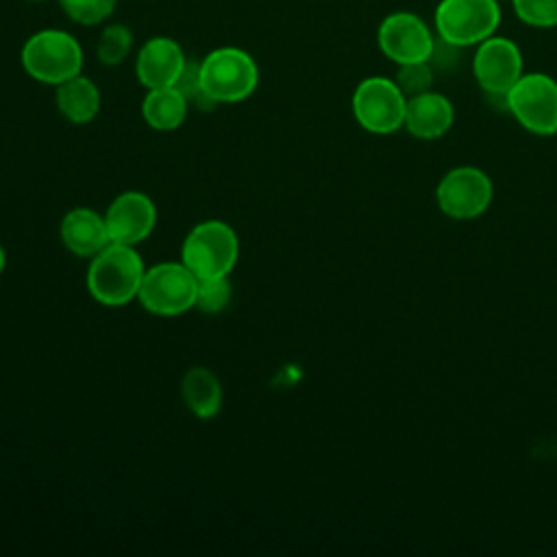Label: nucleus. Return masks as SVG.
<instances>
[{
	"instance_id": "f257e3e1",
	"label": "nucleus",
	"mask_w": 557,
	"mask_h": 557,
	"mask_svg": "<svg viewBox=\"0 0 557 557\" xmlns=\"http://www.w3.org/2000/svg\"><path fill=\"white\" fill-rule=\"evenodd\" d=\"M144 274L146 270L141 257L133 250V246L111 242L98 255H94L87 270V289L102 305H126L139 294Z\"/></svg>"
},
{
	"instance_id": "f03ea898",
	"label": "nucleus",
	"mask_w": 557,
	"mask_h": 557,
	"mask_svg": "<svg viewBox=\"0 0 557 557\" xmlns=\"http://www.w3.org/2000/svg\"><path fill=\"white\" fill-rule=\"evenodd\" d=\"M181 255L183 265L198 281L220 278L233 270L239 255V242L228 224L209 220L187 233Z\"/></svg>"
},
{
	"instance_id": "7ed1b4c3",
	"label": "nucleus",
	"mask_w": 557,
	"mask_h": 557,
	"mask_svg": "<svg viewBox=\"0 0 557 557\" xmlns=\"http://www.w3.org/2000/svg\"><path fill=\"white\" fill-rule=\"evenodd\" d=\"M22 67L39 83L61 85L81 74L83 50L65 30H39L22 48Z\"/></svg>"
},
{
	"instance_id": "20e7f679",
	"label": "nucleus",
	"mask_w": 557,
	"mask_h": 557,
	"mask_svg": "<svg viewBox=\"0 0 557 557\" xmlns=\"http://www.w3.org/2000/svg\"><path fill=\"white\" fill-rule=\"evenodd\" d=\"M500 24L498 0H440L435 30L446 46H479Z\"/></svg>"
},
{
	"instance_id": "39448f33",
	"label": "nucleus",
	"mask_w": 557,
	"mask_h": 557,
	"mask_svg": "<svg viewBox=\"0 0 557 557\" xmlns=\"http://www.w3.org/2000/svg\"><path fill=\"white\" fill-rule=\"evenodd\" d=\"M200 83L215 102H239L255 91L259 70L248 52L226 46L200 61Z\"/></svg>"
},
{
	"instance_id": "423d86ee",
	"label": "nucleus",
	"mask_w": 557,
	"mask_h": 557,
	"mask_svg": "<svg viewBox=\"0 0 557 557\" xmlns=\"http://www.w3.org/2000/svg\"><path fill=\"white\" fill-rule=\"evenodd\" d=\"M198 278L183 263H159L146 270L139 302L154 315H178L196 307Z\"/></svg>"
},
{
	"instance_id": "0eeeda50",
	"label": "nucleus",
	"mask_w": 557,
	"mask_h": 557,
	"mask_svg": "<svg viewBox=\"0 0 557 557\" xmlns=\"http://www.w3.org/2000/svg\"><path fill=\"white\" fill-rule=\"evenodd\" d=\"M513 117L535 135L557 133V81L546 74H522L505 96Z\"/></svg>"
},
{
	"instance_id": "6e6552de",
	"label": "nucleus",
	"mask_w": 557,
	"mask_h": 557,
	"mask_svg": "<svg viewBox=\"0 0 557 557\" xmlns=\"http://www.w3.org/2000/svg\"><path fill=\"white\" fill-rule=\"evenodd\" d=\"M407 98L396 81L370 76L361 81L352 94V113L357 122L376 135L394 133L405 124Z\"/></svg>"
},
{
	"instance_id": "1a4fd4ad",
	"label": "nucleus",
	"mask_w": 557,
	"mask_h": 557,
	"mask_svg": "<svg viewBox=\"0 0 557 557\" xmlns=\"http://www.w3.org/2000/svg\"><path fill=\"white\" fill-rule=\"evenodd\" d=\"M376 41L381 52L398 65L429 61L435 50L431 28L424 24L422 17L411 11L389 13L379 24Z\"/></svg>"
},
{
	"instance_id": "9d476101",
	"label": "nucleus",
	"mask_w": 557,
	"mask_h": 557,
	"mask_svg": "<svg viewBox=\"0 0 557 557\" xmlns=\"http://www.w3.org/2000/svg\"><path fill=\"white\" fill-rule=\"evenodd\" d=\"M472 70L483 91L505 98L522 76V52L511 39L492 35L476 46Z\"/></svg>"
},
{
	"instance_id": "9b49d317",
	"label": "nucleus",
	"mask_w": 557,
	"mask_h": 557,
	"mask_svg": "<svg viewBox=\"0 0 557 557\" xmlns=\"http://www.w3.org/2000/svg\"><path fill=\"white\" fill-rule=\"evenodd\" d=\"M440 209L457 220L481 215L492 200V181L476 168L450 170L437 185Z\"/></svg>"
},
{
	"instance_id": "f8f14e48",
	"label": "nucleus",
	"mask_w": 557,
	"mask_h": 557,
	"mask_svg": "<svg viewBox=\"0 0 557 557\" xmlns=\"http://www.w3.org/2000/svg\"><path fill=\"white\" fill-rule=\"evenodd\" d=\"M104 222L111 242L133 246L150 235L157 222V211L146 194L124 191L109 205Z\"/></svg>"
},
{
	"instance_id": "ddd939ff",
	"label": "nucleus",
	"mask_w": 557,
	"mask_h": 557,
	"mask_svg": "<svg viewBox=\"0 0 557 557\" xmlns=\"http://www.w3.org/2000/svg\"><path fill=\"white\" fill-rule=\"evenodd\" d=\"M185 63L187 59L174 39L152 37L137 54V78L148 89L174 87Z\"/></svg>"
},
{
	"instance_id": "4468645a",
	"label": "nucleus",
	"mask_w": 557,
	"mask_h": 557,
	"mask_svg": "<svg viewBox=\"0 0 557 557\" xmlns=\"http://www.w3.org/2000/svg\"><path fill=\"white\" fill-rule=\"evenodd\" d=\"M455 120L453 104L446 96L435 91H424L420 96L407 98L405 126L418 139L442 137Z\"/></svg>"
},
{
	"instance_id": "2eb2a0df",
	"label": "nucleus",
	"mask_w": 557,
	"mask_h": 557,
	"mask_svg": "<svg viewBox=\"0 0 557 557\" xmlns=\"http://www.w3.org/2000/svg\"><path fill=\"white\" fill-rule=\"evenodd\" d=\"M61 239L65 248L78 257H94L111 244L104 218L87 207L65 213L61 220Z\"/></svg>"
},
{
	"instance_id": "dca6fc26",
	"label": "nucleus",
	"mask_w": 557,
	"mask_h": 557,
	"mask_svg": "<svg viewBox=\"0 0 557 557\" xmlns=\"http://www.w3.org/2000/svg\"><path fill=\"white\" fill-rule=\"evenodd\" d=\"M54 100H57V109L74 124H85L94 120L100 109L98 87L81 74L57 85Z\"/></svg>"
},
{
	"instance_id": "f3484780",
	"label": "nucleus",
	"mask_w": 557,
	"mask_h": 557,
	"mask_svg": "<svg viewBox=\"0 0 557 557\" xmlns=\"http://www.w3.org/2000/svg\"><path fill=\"white\" fill-rule=\"evenodd\" d=\"M183 400L194 416L207 420L213 418L222 407V385L218 376L207 368H191L185 372L181 383Z\"/></svg>"
},
{
	"instance_id": "a211bd4d",
	"label": "nucleus",
	"mask_w": 557,
	"mask_h": 557,
	"mask_svg": "<svg viewBox=\"0 0 557 557\" xmlns=\"http://www.w3.org/2000/svg\"><path fill=\"white\" fill-rule=\"evenodd\" d=\"M141 115L148 126L157 131H172L183 124L187 115V100L176 87L148 89L141 102Z\"/></svg>"
},
{
	"instance_id": "6ab92c4d",
	"label": "nucleus",
	"mask_w": 557,
	"mask_h": 557,
	"mask_svg": "<svg viewBox=\"0 0 557 557\" xmlns=\"http://www.w3.org/2000/svg\"><path fill=\"white\" fill-rule=\"evenodd\" d=\"M133 46V33L124 24H111L98 39V59L104 65H117L126 59Z\"/></svg>"
},
{
	"instance_id": "aec40b11",
	"label": "nucleus",
	"mask_w": 557,
	"mask_h": 557,
	"mask_svg": "<svg viewBox=\"0 0 557 557\" xmlns=\"http://www.w3.org/2000/svg\"><path fill=\"white\" fill-rule=\"evenodd\" d=\"M59 4L70 20L94 26L104 22L113 13L117 0H59Z\"/></svg>"
},
{
	"instance_id": "412c9836",
	"label": "nucleus",
	"mask_w": 557,
	"mask_h": 557,
	"mask_svg": "<svg viewBox=\"0 0 557 557\" xmlns=\"http://www.w3.org/2000/svg\"><path fill=\"white\" fill-rule=\"evenodd\" d=\"M520 22L533 28L557 26V0H511Z\"/></svg>"
},
{
	"instance_id": "4be33fe9",
	"label": "nucleus",
	"mask_w": 557,
	"mask_h": 557,
	"mask_svg": "<svg viewBox=\"0 0 557 557\" xmlns=\"http://www.w3.org/2000/svg\"><path fill=\"white\" fill-rule=\"evenodd\" d=\"M396 85L405 94V98L420 96L424 91H431L433 85V72L426 61L418 63H403L398 74H396Z\"/></svg>"
},
{
	"instance_id": "5701e85b",
	"label": "nucleus",
	"mask_w": 557,
	"mask_h": 557,
	"mask_svg": "<svg viewBox=\"0 0 557 557\" xmlns=\"http://www.w3.org/2000/svg\"><path fill=\"white\" fill-rule=\"evenodd\" d=\"M231 298V285L226 276L220 278H202L198 281L196 292V307L205 313H220Z\"/></svg>"
},
{
	"instance_id": "b1692460",
	"label": "nucleus",
	"mask_w": 557,
	"mask_h": 557,
	"mask_svg": "<svg viewBox=\"0 0 557 557\" xmlns=\"http://www.w3.org/2000/svg\"><path fill=\"white\" fill-rule=\"evenodd\" d=\"M2 270H4V250L0 246V274H2Z\"/></svg>"
},
{
	"instance_id": "393cba45",
	"label": "nucleus",
	"mask_w": 557,
	"mask_h": 557,
	"mask_svg": "<svg viewBox=\"0 0 557 557\" xmlns=\"http://www.w3.org/2000/svg\"><path fill=\"white\" fill-rule=\"evenodd\" d=\"M30 2H41V0H30Z\"/></svg>"
},
{
	"instance_id": "a878e982",
	"label": "nucleus",
	"mask_w": 557,
	"mask_h": 557,
	"mask_svg": "<svg viewBox=\"0 0 557 557\" xmlns=\"http://www.w3.org/2000/svg\"><path fill=\"white\" fill-rule=\"evenodd\" d=\"M498 2H500V0H498Z\"/></svg>"
}]
</instances>
